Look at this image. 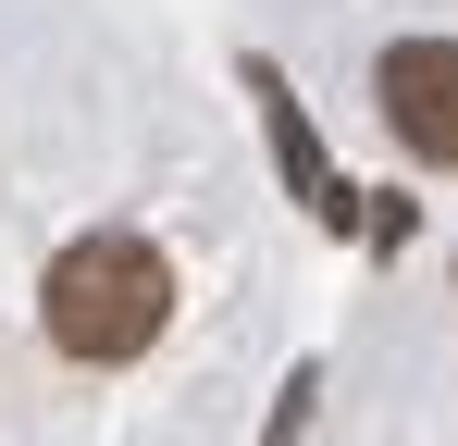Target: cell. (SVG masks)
Here are the masks:
<instances>
[{
    "mask_svg": "<svg viewBox=\"0 0 458 446\" xmlns=\"http://www.w3.org/2000/svg\"><path fill=\"white\" fill-rule=\"evenodd\" d=\"M38 322H50V347L87 372L137 360L161 322H174V261H161L149 236H124V223H99L75 236L63 261H50V286H38Z\"/></svg>",
    "mask_w": 458,
    "mask_h": 446,
    "instance_id": "1",
    "label": "cell"
},
{
    "mask_svg": "<svg viewBox=\"0 0 458 446\" xmlns=\"http://www.w3.org/2000/svg\"><path fill=\"white\" fill-rule=\"evenodd\" d=\"M372 112L396 124V149L458 161V38H396L372 63Z\"/></svg>",
    "mask_w": 458,
    "mask_h": 446,
    "instance_id": "2",
    "label": "cell"
},
{
    "mask_svg": "<svg viewBox=\"0 0 458 446\" xmlns=\"http://www.w3.org/2000/svg\"><path fill=\"white\" fill-rule=\"evenodd\" d=\"M248 87L273 99V161H285V186H298V199H310V211H322V223H347V186L322 174V137H310V124H298V99L273 87V63H248Z\"/></svg>",
    "mask_w": 458,
    "mask_h": 446,
    "instance_id": "3",
    "label": "cell"
}]
</instances>
